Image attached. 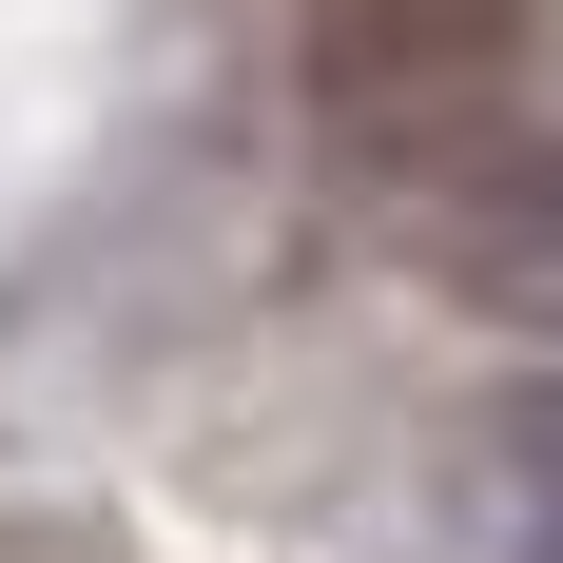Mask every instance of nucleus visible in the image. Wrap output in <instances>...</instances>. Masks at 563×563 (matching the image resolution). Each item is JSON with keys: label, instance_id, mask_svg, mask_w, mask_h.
<instances>
[{"label": "nucleus", "instance_id": "obj_1", "mask_svg": "<svg viewBox=\"0 0 563 563\" xmlns=\"http://www.w3.org/2000/svg\"><path fill=\"white\" fill-rule=\"evenodd\" d=\"M389 195H408V253H428L466 311L563 331V117H544V98L448 117L428 156H389Z\"/></svg>", "mask_w": 563, "mask_h": 563}, {"label": "nucleus", "instance_id": "obj_2", "mask_svg": "<svg viewBox=\"0 0 563 563\" xmlns=\"http://www.w3.org/2000/svg\"><path fill=\"white\" fill-rule=\"evenodd\" d=\"M506 563H563V408H525L506 448Z\"/></svg>", "mask_w": 563, "mask_h": 563}]
</instances>
